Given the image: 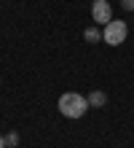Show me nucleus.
<instances>
[{"mask_svg": "<svg viewBox=\"0 0 134 148\" xmlns=\"http://www.w3.org/2000/svg\"><path fill=\"white\" fill-rule=\"evenodd\" d=\"M59 113L65 119H80L83 113L88 110V100L83 97V94H78V92H65L59 97Z\"/></svg>", "mask_w": 134, "mask_h": 148, "instance_id": "f257e3e1", "label": "nucleus"}, {"mask_svg": "<svg viewBox=\"0 0 134 148\" xmlns=\"http://www.w3.org/2000/svg\"><path fill=\"white\" fill-rule=\"evenodd\" d=\"M126 35H129V27H126V22H121V19L107 22L105 30H102V40L110 43V46H121V43L126 40Z\"/></svg>", "mask_w": 134, "mask_h": 148, "instance_id": "f03ea898", "label": "nucleus"}, {"mask_svg": "<svg viewBox=\"0 0 134 148\" xmlns=\"http://www.w3.org/2000/svg\"><path fill=\"white\" fill-rule=\"evenodd\" d=\"M91 19L99 22V24L113 22V8H110L107 0H94V5H91Z\"/></svg>", "mask_w": 134, "mask_h": 148, "instance_id": "7ed1b4c3", "label": "nucleus"}, {"mask_svg": "<svg viewBox=\"0 0 134 148\" xmlns=\"http://www.w3.org/2000/svg\"><path fill=\"white\" fill-rule=\"evenodd\" d=\"M86 100H88V108H105V102H107V94L97 89V92H91V94H88Z\"/></svg>", "mask_w": 134, "mask_h": 148, "instance_id": "20e7f679", "label": "nucleus"}, {"mask_svg": "<svg viewBox=\"0 0 134 148\" xmlns=\"http://www.w3.org/2000/svg\"><path fill=\"white\" fill-rule=\"evenodd\" d=\"M83 38H86L88 43H97V40L102 38V32L97 30V27H86V30H83Z\"/></svg>", "mask_w": 134, "mask_h": 148, "instance_id": "39448f33", "label": "nucleus"}, {"mask_svg": "<svg viewBox=\"0 0 134 148\" xmlns=\"http://www.w3.org/2000/svg\"><path fill=\"white\" fill-rule=\"evenodd\" d=\"M19 143V135L16 132H8V137H5V145H16Z\"/></svg>", "mask_w": 134, "mask_h": 148, "instance_id": "423d86ee", "label": "nucleus"}, {"mask_svg": "<svg viewBox=\"0 0 134 148\" xmlns=\"http://www.w3.org/2000/svg\"><path fill=\"white\" fill-rule=\"evenodd\" d=\"M121 5L126 8V11H134V0H121Z\"/></svg>", "mask_w": 134, "mask_h": 148, "instance_id": "0eeeda50", "label": "nucleus"}, {"mask_svg": "<svg viewBox=\"0 0 134 148\" xmlns=\"http://www.w3.org/2000/svg\"><path fill=\"white\" fill-rule=\"evenodd\" d=\"M0 148H5V137L3 135H0Z\"/></svg>", "mask_w": 134, "mask_h": 148, "instance_id": "6e6552de", "label": "nucleus"}, {"mask_svg": "<svg viewBox=\"0 0 134 148\" xmlns=\"http://www.w3.org/2000/svg\"><path fill=\"white\" fill-rule=\"evenodd\" d=\"M5 148H16V145H5Z\"/></svg>", "mask_w": 134, "mask_h": 148, "instance_id": "1a4fd4ad", "label": "nucleus"}]
</instances>
